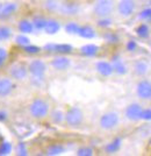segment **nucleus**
Here are the masks:
<instances>
[{"label": "nucleus", "instance_id": "1", "mask_svg": "<svg viewBox=\"0 0 151 156\" xmlns=\"http://www.w3.org/2000/svg\"><path fill=\"white\" fill-rule=\"evenodd\" d=\"M29 114L36 120L46 119L50 114V104L44 98H36L29 105Z\"/></svg>", "mask_w": 151, "mask_h": 156}, {"label": "nucleus", "instance_id": "2", "mask_svg": "<svg viewBox=\"0 0 151 156\" xmlns=\"http://www.w3.org/2000/svg\"><path fill=\"white\" fill-rule=\"evenodd\" d=\"M46 64L42 59H33L28 65V72L32 78V83L35 85H41L44 80L46 72Z\"/></svg>", "mask_w": 151, "mask_h": 156}, {"label": "nucleus", "instance_id": "3", "mask_svg": "<svg viewBox=\"0 0 151 156\" xmlns=\"http://www.w3.org/2000/svg\"><path fill=\"white\" fill-rule=\"evenodd\" d=\"M121 122L120 113L116 111H108L105 112L99 119V127L105 132H111L118 128Z\"/></svg>", "mask_w": 151, "mask_h": 156}, {"label": "nucleus", "instance_id": "4", "mask_svg": "<svg viewBox=\"0 0 151 156\" xmlns=\"http://www.w3.org/2000/svg\"><path fill=\"white\" fill-rule=\"evenodd\" d=\"M115 6L116 4L114 0H95L93 2L92 12L98 19L108 18L114 13Z\"/></svg>", "mask_w": 151, "mask_h": 156}, {"label": "nucleus", "instance_id": "5", "mask_svg": "<svg viewBox=\"0 0 151 156\" xmlns=\"http://www.w3.org/2000/svg\"><path fill=\"white\" fill-rule=\"evenodd\" d=\"M64 122L69 127L77 128L80 127L84 122V112L81 108H79L78 106H72L65 112V117H64Z\"/></svg>", "mask_w": 151, "mask_h": 156}, {"label": "nucleus", "instance_id": "6", "mask_svg": "<svg viewBox=\"0 0 151 156\" xmlns=\"http://www.w3.org/2000/svg\"><path fill=\"white\" fill-rule=\"evenodd\" d=\"M80 11H81V6L78 2L72 0H63L60 1V5H59L58 14L65 18H74L80 14Z\"/></svg>", "mask_w": 151, "mask_h": 156}, {"label": "nucleus", "instance_id": "7", "mask_svg": "<svg viewBox=\"0 0 151 156\" xmlns=\"http://www.w3.org/2000/svg\"><path fill=\"white\" fill-rule=\"evenodd\" d=\"M136 7L137 5H136L135 0H120L115 6V9L118 12V16H121L123 19H128L135 14Z\"/></svg>", "mask_w": 151, "mask_h": 156}, {"label": "nucleus", "instance_id": "8", "mask_svg": "<svg viewBox=\"0 0 151 156\" xmlns=\"http://www.w3.org/2000/svg\"><path fill=\"white\" fill-rule=\"evenodd\" d=\"M143 106L139 103H132L129 104L125 110V117L132 121V122H138L142 120V113H143Z\"/></svg>", "mask_w": 151, "mask_h": 156}, {"label": "nucleus", "instance_id": "9", "mask_svg": "<svg viewBox=\"0 0 151 156\" xmlns=\"http://www.w3.org/2000/svg\"><path fill=\"white\" fill-rule=\"evenodd\" d=\"M136 96L141 100H151V80L143 78L136 84Z\"/></svg>", "mask_w": 151, "mask_h": 156}, {"label": "nucleus", "instance_id": "10", "mask_svg": "<svg viewBox=\"0 0 151 156\" xmlns=\"http://www.w3.org/2000/svg\"><path fill=\"white\" fill-rule=\"evenodd\" d=\"M9 75L14 80H25L29 76L28 66L22 63H14L9 68Z\"/></svg>", "mask_w": 151, "mask_h": 156}, {"label": "nucleus", "instance_id": "11", "mask_svg": "<svg viewBox=\"0 0 151 156\" xmlns=\"http://www.w3.org/2000/svg\"><path fill=\"white\" fill-rule=\"evenodd\" d=\"M19 5L14 1H0V20H6L15 14Z\"/></svg>", "mask_w": 151, "mask_h": 156}, {"label": "nucleus", "instance_id": "12", "mask_svg": "<svg viewBox=\"0 0 151 156\" xmlns=\"http://www.w3.org/2000/svg\"><path fill=\"white\" fill-rule=\"evenodd\" d=\"M50 64L53 66V69H55L56 71H66V70H69L71 68L72 62H71V59L69 58L67 56L58 54L57 56H55L51 59Z\"/></svg>", "mask_w": 151, "mask_h": 156}, {"label": "nucleus", "instance_id": "13", "mask_svg": "<svg viewBox=\"0 0 151 156\" xmlns=\"http://www.w3.org/2000/svg\"><path fill=\"white\" fill-rule=\"evenodd\" d=\"M15 89L13 79L9 77H0V97L5 98L12 94Z\"/></svg>", "mask_w": 151, "mask_h": 156}, {"label": "nucleus", "instance_id": "14", "mask_svg": "<svg viewBox=\"0 0 151 156\" xmlns=\"http://www.w3.org/2000/svg\"><path fill=\"white\" fill-rule=\"evenodd\" d=\"M95 70L102 77H111L114 73L112 63L107 62V61H98L95 63Z\"/></svg>", "mask_w": 151, "mask_h": 156}, {"label": "nucleus", "instance_id": "15", "mask_svg": "<svg viewBox=\"0 0 151 156\" xmlns=\"http://www.w3.org/2000/svg\"><path fill=\"white\" fill-rule=\"evenodd\" d=\"M132 70H134V73L136 76L144 77V76L148 75V72L150 70V65L145 59H137L132 64Z\"/></svg>", "mask_w": 151, "mask_h": 156}, {"label": "nucleus", "instance_id": "16", "mask_svg": "<svg viewBox=\"0 0 151 156\" xmlns=\"http://www.w3.org/2000/svg\"><path fill=\"white\" fill-rule=\"evenodd\" d=\"M44 49L48 51H53L57 52L60 55H66V54H70L73 50V47L70 44H56V43H48L46 46H44Z\"/></svg>", "mask_w": 151, "mask_h": 156}, {"label": "nucleus", "instance_id": "17", "mask_svg": "<svg viewBox=\"0 0 151 156\" xmlns=\"http://www.w3.org/2000/svg\"><path fill=\"white\" fill-rule=\"evenodd\" d=\"M112 65H113V69H114V72L118 73L120 76H123L128 72V66L125 63V61L121 58L120 56H115L114 58L112 59Z\"/></svg>", "mask_w": 151, "mask_h": 156}, {"label": "nucleus", "instance_id": "18", "mask_svg": "<svg viewBox=\"0 0 151 156\" xmlns=\"http://www.w3.org/2000/svg\"><path fill=\"white\" fill-rule=\"evenodd\" d=\"M60 28H62V25L58 20L51 18V19H46V26H44L43 30L49 35H55L60 30Z\"/></svg>", "mask_w": 151, "mask_h": 156}, {"label": "nucleus", "instance_id": "19", "mask_svg": "<svg viewBox=\"0 0 151 156\" xmlns=\"http://www.w3.org/2000/svg\"><path fill=\"white\" fill-rule=\"evenodd\" d=\"M78 35L80 37L86 40H92L97 36V30L90 25H85V26H80V29L78 32Z\"/></svg>", "mask_w": 151, "mask_h": 156}, {"label": "nucleus", "instance_id": "20", "mask_svg": "<svg viewBox=\"0 0 151 156\" xmlns=\"http://www.w3.org/2000/svg\"><path fill=\"white\" fill-rule=\"evenodd\" d=\"M80 52H81V55H84L86 57H94L98 55L99 47L97 44L88 43V44H85L80 48Z\"/></svg>", "mask_w": 151, "mask_h": 156}, {"label": "nucleus", "instance_id": "21", "mask_svg": "<svg viewBox=\"0 0 151 156\" xmlns=\"http://www.w3.org/2000/svg\"><path fill=\"white\" fill-rule=\"evenodd\" d=\"M135 32H136V35L139 39H148L151 34L150 27H149V25L146 22H143V23L138 25L136 27V29H135Z\"/></svg>", "mask_w": 151, "mask_h": 156}, {"label": "nucleus", "instance_id": "22", "mask_svg": "<svg viewBox=\"0 0 151 156\" xmlns=\"http://www.w3.org/2000/svg\"><path fill=\"white\" fill-rule=\"evenodd\" d=\"M60 0H44L43 8L49 13H58Z\"/></svg>", "mask_w": 151, "mask_h": 156}, {"label": "nucleus", "instance_id": "23", "mask_svg": "<svg viewBox=\"0 0 151 156\" xmlns=\"http://www.w3.org/2000/svg\"><path fill=\"white\" fill-rule=\"evenodd\" d=\"M19 30L22 34H29V33H33L35 29H34V26H33V22L30 21V20H21L19 22Z\"/></svg>", "mask_w": 151, "mask_h": 156}, {"label": "nucleus", "instance_id": "24", "mask_svg": "<svg viewBox=\"0 0 151 156\" xmlns=\"http://www.w3.org/2000/svg\"><path fill=\"white\" fill-rule=\"evenodd\" d=\"M65 151V147L63 144H59V143H55V144H51L46 149V154L50 156H56V155H60Z\"/></svg>", "mask_w": 151, "mask_h": 156}, {"label": "nucleus", "instance_id": "25", "mask_svg": "<svg viewBox=\"0 0 151 156\" xmlns=\"http://www.w3.org/2000/svg\"><path fill=\"white\" fill-rule=\"evenodd\" d=\"M121 143H122V140L120 139V137H116V139H114L112 142H109L107 146H106V151L108 153V154H114V153H116L120 148H121Z\"/></svg>", "mask_w": 151, "mask_h": 156}, {"label": "nucleus", "instance_id": "26", "mask_svg": "<svg viewBox=\"0 0 151 156\" xmlns=\"http://www.w3.org/2000/svg\"><path fill=\"white\" fill-rule=\"evenodd\" d=\"M12 35H13V30L11 27L6 25H0V41H7L11 39Z\"/></svg>", "mask_w": 151, "mask_h": 156}, {"label": "nucleus", "instance_id": "27", "mask_svg": "<svg viewBox=\"0 0 151 156\" xmlns=\"http://www.w3.org/2000/svg\"><path fill=\"white\" fill-rule=\"evenodd\" d=\"M50 117H51V120H53V124H57V125H60L64 122V117H65V113L63 112V111L60 110H55L51 112V114H50Z\"/></svg>", "mask_w": 151, "mask_h": 156}, {"label": "nucleus", "instance_id": "28", "mask_svg": "<svg viewBox=\"0 0 151 156\" xmlns=\"http://www.w3.org/2000/svg\"><path fill=\"white\" fill-rule=\"evenodd\" d=\"M64 29L67 34H76L78 35V32L80 29V25L76 21H69L66 22V25L64 26Z\"/></svg>", "mask_w": 151, "mask_h": 156}, {"label": "nucleus", "instance_id": "29", "mask_svg": "<svg viewBox=\"0 0 151 156\" xmlns=\"http://www.w3.org/2000/svg\"><path fill=\"white\" fill-rule=\"evenodd\" d=\"M32 22H33V26L35 30H43L44 26H46V18H44V16H35L32 20Z\"/></svg>", "mask_w": 151, "mask_h": 156}, {"label": "nucleus", "instance_id": "30", "mask_svg": "<svg viewBox=\"0 0 151 156\" xmlns=\"http://www.w3.org/2000/svg\"><path fill=\"white\" fill-rule=\"evenodd\" d=\"M138 19L144 21V22H150L151 21V7L144 8L138 13Z\"/></svg>", "mask_w": 151, "mask_h": 156}, {"label": "nucleus", "instance_id": "31", "mask_svg": "<svg viewBox=\"0 0 151 156\" xmlns=\"http://www.w3.org/2000/svg\"><path fill=\"white\" fill-rule=\"evenodd\" d=\"M94 154V150L91 147H80L77 150V155L78 156H92Z\"/></svg>", "mask_w": 151, "mask_h": 156}, {"label": "nucleus", "instance_id": "32", "mask_svg": "<svg viewBox=\"0 0 151 156\" xmlns=\"http://www.w3.org/2000/svg\"><path fill=\"white\" fill-rule=\"evenodd\" d=\"M113 23V20L111 19V16H108V18H100L98 20V26L101 27V28H108V27H111Z\"/></svg>", "mask_w": 151, "mask_h": 156}, {"label": "nucleus", "instance_id": "33", "mask_svg": "<svg viewBox=\"0 0 151 156\" xmlns=\"http://www.w3.org/2000/svg\"><path fill=\"white\" fill-rule=\"evenodd\" d=\"M15 42L21 47H26L28 44H30V40L28 39L25 34H21L19 36H16V41Z\"/></svg>", "mask_w": 151, "mask_h": 156}, {"label": "nucleus", "instance_id": "34", "mask_svg": "<svg viewBox=\"0 0 151 156\" xmlns=\"http://www.w3.org/2000/svg\"><path fill=\"white\" fill-rule=\"evenodd\" d=\"M11 151H12V146H11V143H8V142L1 143V146H0V155H8Z\"/></svg>", "mask_w": 151, "mask_h": 156}, {"label": "nucleus", "instance_id": "35", "mask_svg": "<svg viewBox=\"0 0 151 156\" xmlns=\"http://www.w3.org/2000/svg\"><path fill=\"white\" fill-rule=\"evenodd\" d=\"M125 48H127V50L130 52H134L137 50L138 48V44L136 41H134V40H129L128 42H127V44H125Z\"/></svg>", "mask_w": 151, "mask_h": 156}, {"label": "nucleus", "instance_id": "36", "mask_svg": "<svg viewBox=\"0 0 151 156\" xmlns=\"http://www.w3.org/2000/svg\"><path fill=\"white\" fill-rule=\"evenodd\" d=\"M105 40L109 43H115V42H118V37L116 34H114L112 32H107L105 34Z\"/></svg>", "mask_w": 151, "mask_h": 156}, {"label": "nucleus", "instance_id": "37", "mask_svg": "<svg viewBox=\"0 0 151 156\" xmlns=\"http://www.w3.org/2000/svg\"><path fill=\"white\" fill-rule=\"evenodd\" d=\"M25 51L28 52V54H39L41 51V48L36 46H32V44H28V46L23 47Z\"/></svg>", "mask_w": 151, "mask_h": 156}, {"label": "nucleus", "instance_id": "38", "mask_svg": "<svg viewBox=\"0 0 151 156\" xmlns=\"http://www.w3.org/2000/svg\"><path fill=\"white\" fill-rule=\"evenodd\" d=\"M142 120H144V121H151V108H143Z\"/></svg>", "mask_w": 151, "mask_h": 156}, {"label": "nucleus", "instance_id": "39", "mask_svg": "<svg viewBox=\"0 0 151 156\" xmlns=\"http://www.w3.org/2000/svg\"><path fill=\"white\" fill-rule=\"evenodd\" d=\"M16 151H18V154H19V155H27L26 146H25L23 143H19V146H18V149H16Z\"/></svg>", "mask_w": 151, "mask_h": 156}, {"label": "nucleus", "instance_id": "40", "mask_svg": "<svg viewBox=\"0 0 151 156\" xmlns=\"http://www.w3.org/2000/svg\"><path fill=\"white\" fill-rule=\"evenodd\" d=\"M7 57V51L6 49H4V48H0V59L1 61H5Z\"/></svg>", "mask_w": 151, "mask_h": 156}, {"label": "nucleus", "instance_id": "41", "mask_svg": "<svg viewBox=\"0 0 151 156\" xmlns=\"http://www.w3.org/2000/svg\"><path fill=\"white\" fill-rule=\"evenodd\" d=\"M4 62H5V61H1V59H0V66L4 64Z\"/></svg>", "mask_w": 151, "mask_h": 156}]
</instances>
